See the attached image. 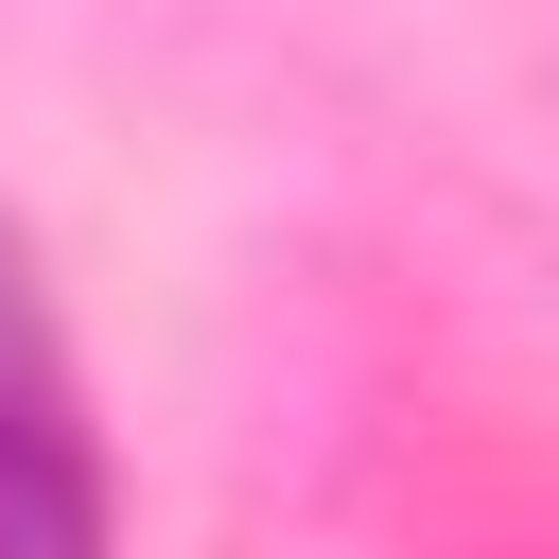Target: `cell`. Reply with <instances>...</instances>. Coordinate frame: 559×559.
<instances>
[{"label":"cell","mask_w":559,"mask_h":559,"mask_svg":"<svg viewBox=\"0 0 559 559\" xmlns=\"http://www.w3.org/2000/svg\"><path fill=\"white\" fill-rule=\"evenodd\" d=\"M0 559H105V454H87V384L52 349V297L0 227Z\"/></svg>","instance_id":"1"}]
</instances>
